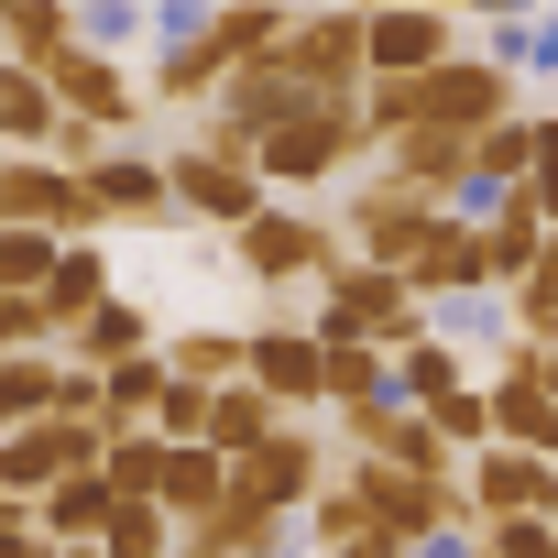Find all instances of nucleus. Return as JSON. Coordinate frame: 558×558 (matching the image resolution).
Instances as JSON below:
<instances>
[{
    "label": "nucleus",
    "instance_id": "obj_1",
    "mask_svg": "<svg viewBox=\"0 0 558 558\" xmlns=\"http://www.w3.org/2000/svg\"><path fill=\"white\" fill-rule=\"evenodd\" d=\"M318 340H373V351H405V340H427V307H416V286L405 274H384V263H329L318 274V318H307Z\"/></svg>",
    "mask_w": 558,
    "mask_h": 558
},
{
    "label": "nucleus",
    "instance_id": "obj_2",
    "mask_svg": "<svg viewBox=\"0 0 558 558\" xmlns=\"http://www.w3.org/2000/svg\"><path fill=\"white\" fill-rule=\"evenodd\" d=\"M362 143H373V132H362V99H307L286 132L252 143V175H263V186H329Z\"/></svg>",
    "mask_w": 558,
    "mask_h": 558
},
{
    "label": "nucleus",
    "instance_id": "obj_3",
    "mask_svg": "<svg viewBox=\"0 0 558 558\" xmlns=\"http://www.w3.org/2000/svg\"><path fill=\"white\" fill-rule=\"evenodd\" d=\"M340 493H351L395 547H416V536H438V525H471L460 471H449V482H427V471H395V460H351V471H340Z\"/></svg>",
    "mask_w": 558,
    "mask_h": 558
},
{
    "label": "nucleus",
    "instance_id": "obj_4",
    "mask_svg": "<svg viewBox=\"0 0 558 558\" xmlns=\"http://www.w3.org/2000/svg\"><path fill=\"white\" fill-rule=\"evenodd\" d=\"M110 427L99 416H34V427H0V493L12 504H45L66 471H99Z\"/></svg>",
    "mask_w": 558,
    "mask_h": 558
},
{
    "label": "nucleus",
    "instance_id": "obj_5",
    "mask_svg": "<svg viewBox=\"0 0 558 558\" xmlns=\"http://www.w3.org/2000/svg\"><path fill=\"white\" fill-rule=\"evenodd\" d=\"M241 384H252L263 405H286V416H318V405H329V351H318V329H296V318L241 329Z\"/></svg>",
    "mask_w": 558,
    "mask_h": 558
},
{
    "label": "nucleus",
    "instance_id": "obj_6",
    "mask_svg": "<svg viewBox=\"0 0 558 558\" xmlns=\"http://www.w3.org/2000/svg\"><path fill=\"white\" fill-rule=\"evenodd\" d=\"M0 230H45V241H99L88 186L56 154H0Z\"/></svg>",
    "mask_w": 558,
    "mask_h": 558
},
{
    "label": "nucleus",
    "instance_id": "obj_7",
    "mask_svg": "<svg viewBox=\"0 0 558 558\" xmlns=\"http://www.w3.org/2000/svg\"><path fill=\"white\" fill-rule=\"evenodd\" d=\"M230 493H241V504H263V514H307V504L329 493V449H318V427H296V416H286L263 449H241V460H230Z\"/></svg>",
    "mask_w": 558,
    "mask_h": 558
},
{
    "label": "nucleus",
    "instance_id": "obj_8",
    "mask_svg": "<svg viewBox=\"0 0 558 558\" xmlns=\"http://www.w3.org/2000/svg\"><path fill=\"white\" fill-rule=\"evenodd\" d=\"M274 66H286L307 99H362V12H296L286 45H274Z\"/></svg>",
    "mask_w": 558,
    "mask_h": 558
},
{
    "label": "nucleus",
    "instance_id": "obj_9",
    "mask_svg": "<svg viewBox=\"0 0 558 558\" xmlns=\"http://www.w3.org/2000/svg\"><path fill=\"white\" fill-rule=\"evenodd\" d=\"M230 241H241V274H263V286H318V274L340 263L329 219H307V208H274V197H263V208H252Z\"/></svg>",
    "mask_w": 558,
    "mask_h": 558
},
{
    "label": "nucleus",
    "instance_id": "obj_10",
    "mask_svg": "<svg viewBox=\"0 0 558 558\" xmlns=\"http://www.w3.org/2000/svg\"><path fill=\"white\" fill-rule=\"evenodd\" d=\"M416 121H427V132L482 143L493 121H514V77H504L493 56H449V66H427V77H416Z\"/></svg>",
    "mask_w": 558,
    "mask_h": 558
},
{
    "label": "nucleus",
    "instance_id": "obj_11",
    "mask_svg": "<svg viewBox=\"0 0 558 558\" xmlns=\"http://www.w3.org/2000/svg\"><path fill=\"white\" fill-rule=\"evenodd\" d=\"M165 197H175V219H208V230H241V219L263 208V175H252V154H219V143H186V154H165Z\"/></svg>",
    "mask_w": 558,
    "mask_h": 558
},
{
    "label": "nucleus",
    "instance_id": "obj_12",
    "mask_svg": "<svg viewBox=\"0 0 558 558\" xmlns=\"http://www.w3.org/2000/svg\"><path fill=\"white\" fill-rule=\"evenodd\" d=\"M427 219H438V197H416L405 175H373V186H351V263H384V274H405V252L427 241Z\"/></svg>",
    "mask_w": 558,
    "mask_h": 558
},
{
    "label": "nucleus",
    "instance_id": "obj_13",
    "mask_svg": "<svg viewBox=\"0 0 558 558\" xmlns=\"http://www.w3.org/2000/svg\"><path fill=\"white\" fill-rule=\"evenodd\" d=\"M208 99H219V121H208V143H219V154H252L263 132H286V121L307 110V88H296L286 66H274V56H263V66H230Z\"/></svg>",
    "mask_w": 558,
    "mask_h": 558
},
{
    "label": "nucleus",
    "instance_id": "obj_14",
    "mask_svg": "<svg viewBox=\"0 0 558 558\" xmlns=\"http://www.w3.org/2000/svg\"><path fill=\"white\" fill-rule=\"evenodd\" d=\"M449 56H460V12H416V0L362 12V77H427Z\"/></svg>",
    "mask_w": 558,
    "mask_h": 558
},
{
    "label": "nucleus",
    "instance_id": "obj_15",
    "mask_svg": "<svg viewBox=\"0 0 558 558\" xmlns=\"http://www.w3.org/2000/svg\"><path fill=\"white\" fill-rule=\"evenodd\" d=\"M34 77H45V88H56V110H66V121H88V132H132V110H143V99H132V77H121V56H88V45H66V56H56V66H34Z\"/></svg>",
    "mask_w": 558,
    "mask_h": 558
},
{
    "label": "nucleus",
    "instance_id": "obj_16",
    "mask_svg": "<svg viewBox=\"0 0 558 558\" xmlns=\"http://www.w3.org/2000/svg\"><path fill=\"white\" fill-rule=\"evenodd\" d=\"M460 504H471V525H493V514H558V460L482 449V460L460 471Z\"/></svg>",
    "mask_w": 558,
    "mask_h": 558
},
{
    "label": "nucleus",
    "instance_id": "obj_17",
    "mask_svg": "<svg viewBox=\"0 0 558 558\" xmlns=\"http://www.w3.org/2000/svg\"><path fill=\"white\" fill-rule=\"evenodd\" d=\"M340 438L362 449V460H395V471H427V482H449V449H438V427L416 416V405H340Z\"/></svg>",
    "mask_w": 558,
    "mask_h": 558
},
{
    "label": "nucleus",
    "instance_id": "obj_18",
    "mask_svg": "<svg viewBox=\"0 0 558 558\" xmlns=\"http://www.w3.org/2000/svg\"><path fill=\"white\" fill-rule=\"evenodd\" d=\"M77 186H88L99 230H121V219H175V197H165V165H154V154H99Z\"/></svg>",
    "mask_w": 558,
    "mask_h": 558
},
{
    "label": "nucleus",
    "instance_id": "obj_19",
    "mask_svg": "<svg viewBox=\"0 0 558 558\" xmlns=\"http://www.w3.org/2000/svg\"><path fill=\"white\" fill-rule=\"evenodd\" d=\"M154 340H165V329H154V307L110 286V296H99V307H88V318L66 329V362H77V373H110V362H132V351H154Z\"/></svg>",
    "mask_w": 558,
    "mask_h": 558
},
{
    "label": "nucleus",
    "instance_id": "obj_20",
    "mask_svg": "<svg viewBox=\"0 0 558 558\" xmlns=\"http://www.w3.org/2000/svg\"><path fill=\"white\" fill-rule=\"evenodd\" d=\"M384 175H405L416 197H438V208H449V186L471 175V143H460V132H427V121H405V132L384 143Z\"/></svg>",
    "mask_w": 558,
    "mask_h": 558
},
{
    "label": "nucleus",
    "instance_id": "obj_21",
    "mask_svg": "<svg viewBox=\"0 0 558 558\" xmlns=\"http://www.w3.org/2000/svg\"><path fill=\"white\" fill-rule=\"evenodd\" d=\"M482 405H493V449H525V460H558V405L525 384V373H493L482 384Z\"/></svg>",
    "mask_w": 558,
    "mask_h": 558
},
{
    "label": "nucleus",
    "instance_id": "obj_22",
    "mask_svg": "<svg viewBox=\"0 0 558 558\" xmlns=\"http://www.w3.org/2000/svg\"><path fill=\"white\" fill-rule=\"evenodd\" d=\"M286 23H296L286 0H219V12H208V56H219V77H230V66H263L274 45H286Z\"/></svg>",
    "mask_w": 558,
    "mask_h": 558
},
{
    "label": "nucleus",
    "instance_id": "obj_23",
    "mask_svg": "<svg viewBox=\"0 0 558 558\" xmlns=\"http://www.w3.org/2000/svg\"><path fill=\"white\" fill-rule=\"evenodd\" d=\"M154 504H165L175 525H197V514H219V504H230V460H219L208 438H186V449H165V482H154Z\"/></svg>",
    "mask_w": 558,
    "mask_h": 558
},
{
    "label": "nucleus",
    "instance_id": "obj_24",
    "mask_svg": "<svg viewBox=\"0 0 558 558\" xmlns=\"http://www.w3.org/2000/svg\"><path fill=\"white\" fill-rule=\"evenodd\" d=\"M110 504H121V493H110L99 471H66V482L34 504V536H56V547H99V536H110Z\"/></svg>",
    "mask_w": 558,
    "mask_h": 558
},
{
    "label": "nucleus",
    "instance_id": "obj_25",
    "mask_svg": "<svg viewBox=\"0 0 558 558\" xmlns=\"http://www.w3.org/2000/svg\"><path fill=\"white\" fill-rule=\"evenodd\" d=\"M99 296H110V252H99V241H66V252H56V274H45V329L66 340Z\"/></svg>",
    "mask_w": 558,
    "mask_h": 558
},
{
    "label": "nucleus",
    "instance_id": "obj_26",
    "mask_svg": "<svg viewBox=\"0 0 558 558\" xmlns=\"http://www.w3.org/2000/svg\"><path fill=\"white\" fill-rule=\"evenodd\" d=\"M154 351H165V373H175V384H197V395L241 384V329H165Z\"/></svg>",
    "mask_w": 558,
    "mask_h": 558
},
{
    "label": "nucleus",
    "instance_id": "obj_27",
    "mask_svg": "<svg viewBox=\"0 0 558 558\" xmlns=\"http://www.w3.org/2000/svg\"><path fill=\"white\" fill-rule=\"evenodd\" d=\"M536 241H547V219H536V197L514 186V197H504V208L482 219V263H493V296L514 286V274H525V263H536Z\"/></svg>",
    "mask_w": 558,
    "mask_h": 558
},
{
    "label": "nucleus",
    "instance_id": "obj_28",
    "mask_svg": "<svg viewBox=\"0 0 558 558\" xmlns=\"http://www.w3.org/2000/svg\"><path fill=\"white\" fill-rule=\"evenodd\" d=\"M56 121H66V110H56V88H45L34 66H0V143L45 154V143H56Z\"/></svg>",
    "mask_w": 558,
    "mask_h": 558
},
{
    "label": "nucleus",
    "instance_id": "obj_29",
    "mask_svg": "<svg viewBox=\"0 0 558 558\" xmlns=\"http://www.w3.org/2000/svg\"><path fill=\"white\" fill-rule=\"evenodd\" d=\"M56 384H66V351H12V362H0V427L56 416Z\"/></svg>",
    "mask_w": 558,
    "mask_h": 558
},
{
    "label": "nucleus",
    "instance_id": "obj_30",
    "mask_svg": "<svg viewBox=\"0 0 558 558\" xmlns=\"http://www.w3.org/2000/svg\"><path fill=\"white\" fill-rule=\"evenodd\" d=\"M274 427H286V405H263L252 384H219V395H208V449H219V460H241V449H263Z\"/></svg>",
    "mask_w": 558,
    "mask_h": 558
},
{
    "label": "nucleus",
    "instance_id": "obj_31",
    "mask_svg": "<svg viewBox=\"0 0 558 558\" xmlns=\"http://www.w3.org/2000/svg\"><path fill=\"white\" fill-rule=\"evenodd\" d=\"M504 318H514V340H547V329H558V230L536 241V263L504 286Z\"/></svg>",
    "mask_w": 558,
    "mask_h": 558
},
{
    "label": "nucleus",
    "instance_id": "obj_32",
    "mask_svg": "<svg viewBox=\"0 0 558 558\" xmlns=\"http://www.w3.org/2000/svg\"><path fill=\"white\" fill-rule=\"evenodd\" d=\"M329 351V405H384L395 395V351H373V340H318Z\"/></svg>",
    "mask_w": 558,
    "mask_h": 558
},
{
    "label": "nucleus",
    "instance_id": "obj_33",
    "mask_svg": "<svg viewBox=\"0 0 558 558\" xmlns=\"http://www.w3.org/2000/svg\"><path fill=\"white\" fill-rule=\"evenodd\" d=\"M460 384H471V373H460V351H449L438 329L395 351V405H438V395H460Z\"/></svg>",
    "mask_w": 558,
    "mask_h": 558
},
{
    "label": "nucleus",
    "instance_id": "obj_34",
    "mask_svg": "<svg viewBox=\"0 0 558 558\" xmlns=\"http://www.w3.org/2000/svg\"><path fill=\"white\" fill-rule=\"evenodd\" d=\"M154 395H165V351L110 362V373H99V427H143V416H154Z\"/></svg>",
    "mask_w": 558,
    "mask_h": 558
},
{
    "label": "nucleus",
    "instance_id": "obj_35",
    "mask_svg": "<svg viewBox=\"0 0 558 558\" xmlns=\"http://www.w3.org/2000/svg\"><path fill=\"white\" fill-rule=\"evenodd\" d=\"M99 482H110L121 504H154V482H165V438H154V427H110V449H99Z\"/></svg>",
    "mask_w": 558,
    "mask_h": 558
},
{
    "label": "nucleus",
    "instance_id": "obj_36",
    "mask_svg": "<svg viewBox=\"0 0 558 558\" xmlns=\"http://www.w3.org/2000/svg\"><path fill=\"white\" fill-rule=\"evenodd\" d=\"M416 416L438 427L449 460H482V449H493V405H482V384H460V395H438V405H416Z\"/></svg>",
    "mask_w": 558,
    "mask_h": 558
},
{
    "label": "nucleus",
    "instance_id": "obj_37",
    "mask_svg": "<svg viewBox=\"0 0 558 558\" xmlns=\"http://www.w3.org/2000/svg\"><path fill=\"white\" fill-rule=\"evenodd\" d=\"M99 558H175V514H165V504H110Z\"/></svg>",
    "mask_w": 558,
    "mask_h": 558
},
{
    "label": "nucleus",
    "instance_id": "obj_38",
    "mask_svg": "<svg viewBox=\"0 0 558 558\" xmlns=\"http://www.w3.org/2000/svg\"><path fill=\"white\" fill-rule=\"evenodd\" d=\"M56 252H66V241H45V230H0V296H45Z\"/></svg>",
    "mask_w": 558,
    "mask_h": 558
},
{
    "label": "nucleus",
    "instance_id": "obj_39",
    "mask_svg": "<svg viewBox=\"0 0 558 558\" xmlns=\"http://www.w3.org/2000/svg\"><path fill=\"white\" fill-rule=\"evenodd\" d=\"M143 427H154V438H165V449H186V438H208V395H197V384H175V373H165V395H154V416H143Z\"/></svg>",
    "mask_w": 558,
    "mask_h": 558
},
{
    "label": "nucleus",
    "instance_id": "obj_40",
    "mask_svg": "<svg viewBox=\"0 0 558 558\" xmlns=\"http://www.w3.org/2000/svg\"><path fill=\"white\" fill-rule=\"evenodd\" d=\"M482 558H558V514H493Z\"/></svg>",
    "mask_w": 558,
    "mask_h": 558
},
{
    "label": "nucleus",
    "instance_id": "obj_41",
    "mask_svg": "<svg viewBox=\"0 0 558 558\" xmlns=\"http://www.w3.org/2000/svg\"><path fill=\"white\" fill-rule=\"evenodd\" d=\"M405 558H482V525H438V536H416Z\"/></svg>",
    "mask_w": 558,
    "mask_h": 558
},
{
    "label": "nucleus",
    "instance_id": "obj_42",
    "mask_svg": "<svg viewBox=\"0 0 558 558\" xmlns=\"http://www.w3.org/2000/svg\"><path fill=\"white\" fill-rule=\"evenodd\" d=\"M23 547H34V504L0 493V558H23Z\"/></svg>",
    "mask_w": 558,
    "mask_h": 558
},
{
    "label": "nucleus",
    "instance_id": "obj_43",
    "mask_svg": "<svg viewBox=\"0 0 558 558\" xmlns=\"http://www.w3.org/2000/svg\"><path fill=\"white\" fill-rule=\"evenodd\" d=\"M482 12H493V23H536V12H547V0H482Z\"/></svg>",
    "mask_w": 558,
    "mask_h": 558
},
{
    "label": "nucleus",
    "instance_id": "obj_44",
    "mask_svg": "<svg viewBox=\"0 0 558 558\" xmlns=\"http://www.w3.org/2000/svg\"><path fill=\"white\" fill-rule=\"evenodd\" d=\"M23 558H99V547H56V536H34V547H23Z\"/></svg>",
    "mask_w": 558,
    "mask_h": 558
},
{
    "label": "nucleus",
    "instance_id": "obj_45",
    "mask_svg": "<svg viewBox=\"0 0 558 558\" xmlns=\"http://www.w3.org/2000/svg\"><path fill=\"white\" fill-rule=\"evenodd\" d=\"M547 340H558V329H547Z\"/></svg>",
    "mask_w": 558,
    "mask_h": 558
}]
</instances>
